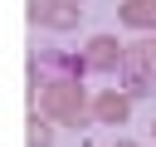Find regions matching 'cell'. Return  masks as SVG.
<instances>
[{
  "instance_id": "obj_1",
  "label": "cell",
  "mask_w": 156,
  "mask_h": 147,
  "mask_svg": "<svg viewBox=\"0 0 156 147\" xmlns=\"http://www.w3.org/2000/svg\"><path fill=\"white\" fill-rule=\"evenodd\" d=\"M39 113H49L54 123H63V127H83V118L93 113V103H88V93H83V78H68V74H54V78H44V88H39Z\"/></svg>"
},
{
  "instance_id": "obj_2",
  "label": "cell",
  "mask_w": 156,
  "mask_h": 147,
  "mask_svg": "<svg viewBox=\"0 0 156 147\" xmlns=\"http://www.w3.org/2000/svg\"><path fill=\"white\" fill-rule=\"evenodd\" d=\"M117 83H122L132 98L156 93V59H151V44H127L122 69H117Z\"/></svg>"
},
{
  "instance_id": "obj_3",
  "label": "cell",
  "mask_w": 156,
  "mask_h": 147,
  "mask_svg": "<svg viewBox=\"0 0 156 147\" xmlns=\"http://www.w3.org/2000/svg\"><path fill=\"white\" fill-rule=\"evenodd\" d=\"M122 54H127V44L117 34H88V44H83L88 74H117L122 69Z\"/></svg>"
},
{
  "instance_id": "obj_4",
  "label": "cell",
  "mask_w": 156,
  "mask_h": 147,
  "mask_svg": "<svg viewBox=\"0 0 156 147\" xmlns=\"http://www.w3.org/2000/svg\"><path fill=\"white\" fill-rule=\"evenodd\" d=\"M93 118H98L102 127H122V123L132 118V93H127V88H102V93L93 98Z\"/></svg>"
},
{
  "instance_id": "obj_5",
  "label": "cell",
  "mask_w": 156,
  "mask_h": 147,
  "mask_svg": "<svg viewBox=\"0 0 156 147\" xmlns=\"http://www.w3.org/2000/svg\"><path fill=\"white\" fill-rule=\"evenodd\" d=\"M117 20L127 29H156V0H122L117 5Z\"/></svg>"
},
{
  "instance_id": "obj_6",
  "label": "cell",
  "mask_w": 156,
  "mask_h": 147,
  "mask_svg": "<svg viewBox=\"0 0 156 147\" xmlns=\"http://www.w3.org/2000/svg\"><path fill=\"white\" fill-rule=\"evenodd\" d=\"M39 59H44L49 69L68 74V78H83V74H88V59H83V49H78V54H68V49H44Z\"/></svg>"
},
{
  "instance_id": "obj_7",
  "label": "cell",
  "mask_w": 156,
  "mask_h": 147,
  "mask_svg": "<svg viewBox=\"0 0 156 147\" xmlns=\"http://www.w3.org/2000/svg\"><path fill=\"white\" fill-rule=\"evenodd\" d=\"M24 127H29V132H24V142H29V147H54V118H49V113H39V108H34Z\"/></svg>"
},
{
  "instance_id": "obj_8",
  "label": "cell",
  "mask_w": 156,
  "mask_h": 147,
  "mask_svg": "<svg viewBox=\"0 0 156 147\" xmlns=\"http://www.w3.org/2000/svg\"><path fill=\"white\" fill-rule=\"evenodd\" d=\"M58 5L63 0H24V10H29V24H54V15H58Z\"/></svg>"
},
{
  "instance_id": "obj_9",
  "label": "cell",
  "mask_w": 156,
  "mask_h": 147,
  "mask_svg": "<svg viewBox=\"0 0 156 147\" xmlns=\"http://www.w3.org/2000/svg\"><path fill=\"white\" fill-rule=\"evenodd\" d=\"M112 147H136V142H132V137H117V142H112Z\"/></svg>"
},
{
  "instance_id": "obj_10",
  "label": "cell",
  "mask_w": 156,
  "mask_h": 147,
  "mask_svg": "<svg viewBox=\"0 0 156 147\" xmlns=\"http://www.w3.org/2000/svg\"><path fill=\"white\" fill-rule=\"evenodd\" d=\"M151 137H156V118H151Z\"/></svg>"
},
{
  "instance_id": "obj_11",
  "label": "cell",
  "mask_w": 156,
  "mask_h": 147,
  "mask_svg": "<svg viewBox=\"0 0 156 147\" xmlns=\"http://www.w3.org/2000/svg\"><path fill=\"white\" fill-rule=\"evenodd\" d=\"M151 59H156V39H151Z\"/></svg>"
},
{
  "instance_id": "obj_12",
  "label": "cell",
  "mask_w": 156,
  "mask_h": 147,
  "mask_svg": "<svg viewBox=\"0 0 156 147\" xmlns=\"http://www.w3.org/2000/svg\"><path fill=\"white\" fill-rule=\"evenodd\" d=\"M78 5H83V0H78Z\"/></svg>"
}]
</instances>
